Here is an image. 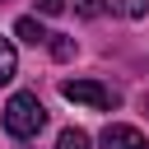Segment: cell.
Wrapping results in <instances>:
<instances>
[{
  "mask_svg": "<svg viewBox=\"0 0 149 149\" xmlns=\"http://www.w3.org/2000/svg\"><path fill=\"white\" fill-rule=\"evenodd\" d=\"M42 126H47V107H42L37 93H14L5 102V130L14 140H33Z\"/></svg>",
  "mask_w": 149,
  "mask_h": 149,
  "instance_id": "6da1fadb",
  "label": "cell"
},
{
  "mask_svg": "<svg viewBox=\"0 0 149 149\" xmlns=\"http://www.w3.org/2000/svg\"><path fill=\"white\" fill-rule=\"evenodd\" d=\"M61 98L65 102H84V107H98V112H112L116 107V93L93 84V79H65L61 84Z\"/></svg>",
  "mask_w": 149,
  "mask_h": 149,
  "instance_id": "7a4b0ae2",
  "label": "cell"
},
{
  "mask_svg": "<svg viewBox=\"0 0 149 149\" xmlns=\"http://www.w3.org/2000/svg\"><path fill=\"white\" fill-rule=\"evenodd\" d=\"M102 149H149V144H144V135H140L135 126H126V121H112V126L102 130Z\"/></svg>",
  "mask_w": 149,
  "mask_h": 149,
  "instance_id": "3957f363",
  "label": "cell"
},
{
  "mask_svg": "<svg viewBox=\"0 0 149 149\" xmlns=\"http://www.w3.org/2000/svg\"><path fill=\"white\" fill-rule=\"evenodd\" d=\"M14 37H19V42H28V47H42V42H51V33H47V28H42L33 14H23V19L14 23Z\"/></svg>",
  "mask_w": 149,
  "mask_h": 149,
  "instance_id": "277c9868",
  "label": "cell"
},
{
  "mask_svg": "<svg viewBox=\"0 0 149 149\" xmlns=\"http://www.w3.org/2000/svg\"><path fill=\"white\" fill-rule=\"evenodd\" d=\"M19 74V56H14V42L9 37H0V84H9Z\"/></svg>",
  "mask_w": 149,
  "mask_h": 149,
  "instance_id": "5b68a950",
  "label": "cell"
},
{
  "mask_svg": "<svg viewBox=\"0 0 149 149\" xmlns=\"http://www.w3.org/2000/svg\"><path fill=\"white\" fill-rule=\"evenodd\" d=\"M112 5V14H121V19H144L149 14V0H107Z\"/></svg>",
  "mask_w": 149,
  "mask_h": 149,
  "instance_id": "8992f818",
  "label": "cell"
},
{
  "mask_svg": "<svg viewBox=\"0 0 149 149\" xmlns=\"http://www.w3.org/2000/svg\"><path fill=\"white\" fill-rule=\"evenodd\" d=\"M56 149H88V135H84L79 126H70V130H61V140H56Z\"/></svg>",
  "mask_w": 149,
  "mask_h": 149,
  "instance_id": "52a82bcc",
  "label": "cell"
},
{
  "mask_svg": "<svg viewBox=\"0 0 149 149\" xmlns=\"http://www.w3.org/2000/svg\"><path fill=\"white\" fill-rule=\"evenodd\" d=\"M47 47H51V56H56V61H70V56H74V42H70V37H56V33H51V42H47Z\"/></svg>",
  "mask_w": 149,
  "mask_h": 149,
  "instance_id": "ba28073f",
  "label": "cell"
},
{
  "mask_svg": "<svg viewBox=\"0 0 149 149\" xmlns=\"http://www.w3.org/2000/svg\"><path fill=\"white\" fill-rule=\"evenodd\" d=\"M74 9H79L84 19H93V14H102V0H74Z\"/></svg>",
  "mask_w": 149,
  "mask_h": 149,
  "instance_id": "9c48e42d",
  "label": "cell"
},
{
  "mask_svg": "<svg viewBox=\"0 0 149 149\" xmlns=\"http://www.w3.org/2000/svg\"><path fill=\"white\" fill-rule=\"evenodd\" d=\"M33 5H37V14H47V19H51V14H61V9H65V0H33Z\"/></svg>",
  "mask_w": 149,
  "mask_h": 149,
  "instance_id": "30bf717a",
  "label": "cell"
},
{
  "mask_svg": "<svg viewBox=\"0 0 149 149\" xmlns=\"http://www.w3.org/2000/svg\"><path fill=\"white\" fill-rule=\"evenodd\" d=\"M144 112H149V93H144Z\"/></svg>",
  "mask_w": 149,
  "mask_h": 149,
  "instance_id": "8fae6325",
  "label": "cell"
}]
</instances>
